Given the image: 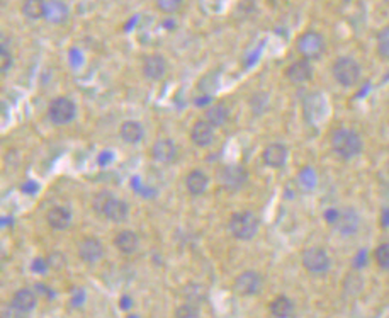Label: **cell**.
Instances as JSON below:
<instances>
[{
	"label": "cell",
	"instance_id": "6da1fadb",
	"mask_svg": "<svg viewBox=\"0 0 389 318\" xmlns=\"http://www.w3.org/2000/svg\"><path fill=\"white\" fill-rule=\"evenodd\" d=\"M92 208H94L97 215L104 216V218L113 223L126 222L129 215L128 203L109 191H101L95 194L94 201H92Z\"/></svg>",
	"mask_w": 389,
	"mask_h": 318
},
{
	"label": "cell",
	"instance_id": "7a4b0ae2",
	"mask_svg": "<svg viewBox=\"0 0 389 318\" xmlns=\"http://www.w3.org/2000/svg\"><path fill=\"white\" fill-rule=\"evenodd\" d=\"M330 145L335 155L342 158V160H352V158L359 157L364 150V142L362 137L356 130L350 128H338L330 137Z\"/></svg>",
	"mask_w": 389,
	"mask_h": 318
},
{
	"label": "cell",
	"instance_id": "3957f363",
	"mask_svg": "<svg viewBox=\"0 0 389 318\" xmlns=\"http://www.w3.org/2000/svg\"><path fill=\"white\" fill-rule=\"evenodd\" d=\"M230 234L237 240L248 242L259 234L260 220L253 211H238L230 218Z\"/></svg>",
	"mask_w": 389,
	"mask_h": 318
},
{
	"label": "cell",
	"instance_id": "277c9868",
	"mask_svg": "<svg viewBox=\"0 0 389 318\" xmlns=\"http://www.w3.org/2000/svg\"><path fill=\"white\" fill-rule=\"evenodd\" d=\"M332 75L335 82L342 85V87H356L362 77L359 61L354 60L352 56H338L332 65Z\"/></svg>",
	"mask_w": 389,
	"mask_h": 318
},
{
	"label": "cell",
	"instance_id": "5b68a950",
	"mask_svg": "<svg viewBox=\"0 0 389 318\" xmlns=\"http://www.w3.org/2000/svg\"><path fill=\"white\" fill-rule=\"evenodd\" d=\"M301 264L310 274L321 276V274L330 271V267H332V259H330L328 252L321 249V247H310V249L303 252Z\"/></svg>",
	"mask_w": 389,
	"mask_h": 318
},
{
	"label": "cell",
	"instance_id": "8992f818",
	"mask_svg": "<svg viewBox=\"0 0 389 318\" xmlns=\"http://www.w3.org/2000/svg\"><path fill=\"white\" fill-rule=\"evenodd\" d=\"M77 106L68 97H56L48 106V119L56 126H65L75 119Z\"/></svg>",
	"mask_w": 389,
	"mask_h": 318
},
{
	"label": "cell",
	"instance_id": "52a82bcc",
	"mask_svg": "<svg viewBox=\"0 0 389 318\" xmlns=\"http://www.w3.org/2000/svg\"><path fill=\"white\" fill-rule=\"evenodd\" d=\"M298 53L306 60H318L325 53V40L317 31H306L296 41Z\"/></svg>",
	"mask_w": 389,
	"mask_h": 318
},
{
	"label": "cell",
	"instance_id": "ba28073f",
	"mask_svg": "<svg viewBox=\"0 0 389 318\" xmlns=\"http://www.w3.org/2000/svg\"><path fill=\"white\" fill-rule=\"evenodd\" d=\"M264 289V278L257 271H244L235 278L233 291L241 298L257 296Z\"/></svg>",
	"mask_w": 389,
	"mask_h": 318
},
{
	"label": "cell",
	"instance_id": "9c48e42d",
	"mask_svg": "<svg viewBox=\"0 0 389 318\" xmlns=\"http://www.w3.org/2000/svg\"><path fill=\"white\" fill-rule=\"evenodd\" d=\"M246 181H248V172L241 165H225L218 172V182L225 191H240Z\"/></svg>",
	"mask_w": 389,
	"mask_h": 318
},
{
	"label": "cell",
	"instance_id": "30bf717a",
	"mask_svg": "<svg viewBox=\"0 0 389 318\" xmlns=\"http://www.w3.org/2000/svg\"><path fill=\"white\" fill-rule=\"evenodd\" d=\"M332 227L338 232L340 235L350 236L356 235L360 230V215L356 208L345 206L338 209L337 216H335Z\"/></svg>",
	"mask_w": 389,
	"mask_h": 318
},
{
	"label": "cell",
	"instance_id": "8fae6325",
	"mask_svg": "<svg viewBox=\"0 0 389 318\" xmlns=\"http://www.w3.org/2000/svg\"><path fill=\"white\" fill-rule=\"evenodd\" d=\"M141 72H143L146 80H157L164 79L165 72H167V60L159 53H152L143 58V65H141Z\"/></svg>",
	"mask_w": 389,
	"mask_h": 318
},
{
	"label": "cell",
	"instance_id": "7c38bea8",
	"mask_svg": "<svg viewBox=\"0 0 389 318\" xmlns=\"http://www.w3.org/2000/svg\"><path fill=\"white\" fill-rule=\"evenodd\" d=\"M38 305V296L33 289L21 288L14 293L13 300H10V308L14 310L17 315H28L33 312Z\"/></svg>",
	"mask_w": 389,
	"mask_h": 318
},
{
	"label": "cell",
	"instance_id": "4fadbf2b",
	"mask_svg": "<svg viewBox=\"0 0 389 318\" xmlns=\"http://www.w3.org/2000/svg\"><path fill=\"white\" fill-rule=\"evenodd\" d=\"M77 254H79V257L84 262H97L101 261L104 255V245L101 240L95 238V236H86V238H82L79 242Z\"/></svg>",
	"mask_w": 389,
	"mask_h": 318
},
{
	"label": "cell",
	"instance_id": "5bb4252c",
	"mask_svg": "<svg viewBox=\"0 0 389 318\" xmlns=\"http://www.w3.org/2000/svg\"><path fill=\"white\" fill-rule=\"evenodd\" d=\"M289 157V150L286 145L283 143H271V145L265 146L262 158H264V164L271 169H283L286 165Z\"/></svg>",
	"mask_w": 389,
	"mask_h": 318
},
{
	"label": "cell",
	"instance_id": "9a60e30c",
	"mask_svg": "<svg viewBox=\"0 0 389 318\" xmlns=\"http://www.w3.org/2000/svg\"><path fill=\"white\" fill-rule=\"evenodd\" d=\"M191 142L199 149H207L214 142V126L206 119L198 121L191 128Z\"/></svg>",
	"mask_w": 389,
	"mask_h": 318
},
{
	"label": "cell",
	"instance_id": "2e32d148",
	"mask_svg": "<svg viewBox=\"0 0 389 318\" xmlns=\"http://www.w3.org/2000/svg\"><path fill=\"white\" fill-rule=\"evenodd\" d=\"M286 77L289 82L296 85L310 82L313 79V67H311L310 60L303 58V60H298L292 65H289V68L286 70Z\"/></svg>",
	"mask_w": 389,
	"mask_h": 318
},
{
	"label": "cell",
	"instance_id": "e0dca14e",
	"mask_svg": "<svg viewBox=\"0 0 389 318\" xmlns=\"http://www.w3.org/2000/svg\"><path fill=\"white\" fill-rule=\"evenodd\" d=\"M152 157L153 160L160 162V164H172L177 158V146L170 138H160L157 139L155 145L152 146Z\"/></svg>",
	"mask_w": 389,
	"mask_h": 318
},
{
	"label": "cell",
	"instance_id": "ac0fdd59",
	"mask_svg": "<svg viewBox=\"0 0 389 318\" xmlns=\"http://www.w3.org/2000/svg\"><path fill=\"white\" fill-rule=\"evenodd\" d=\"M46 222L53 230L63 232L72 225V213L65 206H53L46 213Z\"/></svg>",
	"mask_w": 389,
	"mask_h": 318
},
{
	"label": "cell",
	"instance_id": "d6986e66",
	"mask_svg": "<svg viewBox=\"0 0 389 318\" xmlns=\"http://www.w3.org/2000/svg\"><path fill=\"white\" fill-rule=\"evenodd\" d=\"M114 245L121 254L131 255L133 252H136L138 245H140V238H138V235L134 232L122 230L114 236Z\"/></svg>",
	"mask_w": 389,
	"mask_h": 318
},
{
	"label": "cell",
	"instance_id": "ffe728a7",
	"mask_svg": "<svg viewBox=\"0 0 389 318\" xmlns=\"http://www.w3.org/2000/svg\"><path fill=\"white\" fill-rule=\"evenodd\" d=\"M207 186H209V179H207V176L203 170L196 169L187 174L186 188L189 194H192V196H201V194L206 192Z\"/></svg>",
	"mask_w": 389,
	"mask_h": 318
},
{
	"label": "cell",
	"instance_id": "44dd1931",
	"mask_svg": "<svg viewBox=\"0 0 389 318\" xmlns=\"http://www.w3.org/2000/svg\"><path fill=\"white\" fill-rule=\"evenodd\" d=\"M68 7L61 0H48L45 19L51 24H65L68 19Z\"/></svg>",
	"mask_w": 389,
	"mask_h": 318
},
{
	"label": "cell",
	"instance_id": "7402d4cb",
	"mask_svg": "<svg viewBox=\"0 0 389 318\" xmlns=\"http://www.w3.org/2000/svg\"><path fill=\"white\" fill-rule=\"evenodd\" d=\"M119 137L122 142L134 145V143H140L145 137V130L140 123L136 121H125L119 126Z\"/></svg>",
	"mask_w": 389,
	"mask_h": 318
},
{
	"label": "cell",
	"instance_id": "603a6c76",
	"mask_svg": "<svg viewBox=\"0 0 389 318\" xmlns=\"http://www.w3.org/2000/svg\"><path fill=\"white\" fill-rule=\"evenodd\" d=\"M228 119H230V111L223 103L211 104V106L206 109V121H209L214 128L225 126L226 123H228Z\"/></svg>",
	"mask_w": 389,
	"mask_h": 318
},
{
	"label": "cell",
	"instance_id": "cb8c5ba5",
	"mask_svg": "<svg viewBox=\"0 0 389 318\" xmlns=\"http://www.w3.org/2000/svg\"><path fill=\"white\" fill-rule=\"evenodd\" d=\"M46 3L48 0H24L21 7V13L29 21H38L43 19L46 14Z\"/></svg>",
	"mask_w": 389,
	"mask_h": 318
},
{
	"label": "cell",
	"instance_id": "d4e9b609",
	"mask_svg": "<svg viewBox=\"0 0 389 318\" xmlns=\"http://www.w3.org/2000/svg\"><path fill=\"white\" fill-rule=\"evenodd\" d=\"M269 310H271L272 315L277 318H287L294 313V303H292V300H289L287 296L280 294V296H277L271 301Z\"/></svg>",
	"mask_w": 389,
	"mask_h": 318
},
{
	"label": "cell",
	"instance_id": "484cf974",
	"mask_svg": "<svg viewBox=\"0 0 389 318\" xmlns=\"http://www.w3.org/2000/svg\"><path fill=\"white\" fill-rule=\"evenodd\" d=\"M376 50L377 55L383 60L389 61V26H384L376 36Z\"/></svg>",
	"mask_w": 389,
	"mask_h": 318
},
{
	"label": "cell",
	"instance_id": "4316f807",
	"mask_svg": "<svg viewBox=\"0 0 389 318\" xmlns=\"http://www.w3.org/2000/svg\"><path fill=\"white\" fill-rule=\"evenodd\" d=\"M374 261L377 267L389 273V242L381 243L379 247H376L374 250Z\"/></svg>",
	"mask_w": 389,
	"mask_h": 318
},
{
	"label": "cell",
	"instance_id": "83f0119b",
	"mask_svg": "<svg viewBox=\"0 0 389 318\" xmlns=\"http://www.w3.org/2000/svg\"><path fill=\"white\" fill-rule=\"evenodd\" d=\"M184 0H157V9L160 10L161 14L172 15L175 13H179L180 7H182Z\"/></svg>",
	"mask_w": 389,
	"mask_h": 318
},
{
	"label": "cell",
	"instance_id": "f1b7e54d",
	"mask_svg": "<svg viewBox=\"0 0 389 318\" xmlns=\"http://www.w3.org/2000/svg\"><path fill=\"white\" fill-rule=\"evenodd\" d=\"M173 315L177 318H198L201 313H199V308L194 303H186V305H180L179 308L175 310Z\"/></svg>",
	"mask_w": 389,
	"mask_h": 318
},
{
	"label": "cell",
	"instance_id": "f546056e",
	"mask_svg": "<svg viewBox=\"0 0 389 318\" xmlns=\"http://www.w3.org/2000/svg\"><path fill=\"white\" fill-rule=\"evenodd\" d=\"M0 55H2V73H3L9 70L10 63H13V58L9 56V52H7V48H3V46H2V52H0Z\"/></svg>",
	"mask_w": 389,
	"mask_h": 318
},
{
	"label": "cell",
	"instance_id": "4dcf8cb0",
	"mask_svg": "<svg viewBox=\"0 0 389 318\" xmlns=\"http://www.w3.org/2000/svg\"><path fill=\"white\" fill-rule=\"evenodd\" d=\"M384 2H386V3H388V6H389V0H384Z\"/></svg>",
	"mask_w": 389,
	"mask_h": 318
},
{
	"label": "cell",
	"instance_id": "1f68e13d",
	"mask_svg": "<svg viewBox=\"0 0 389 318\" xmlns=\"http://www.w3.org/2000/svg\"><path fill=\"white\" fill-rule=\"evenodd\" d=\"M345 2H352V0H345Z\"/></svg>",
	"mask_w": 389,
	"mask_h": 318
}]
</instances>
